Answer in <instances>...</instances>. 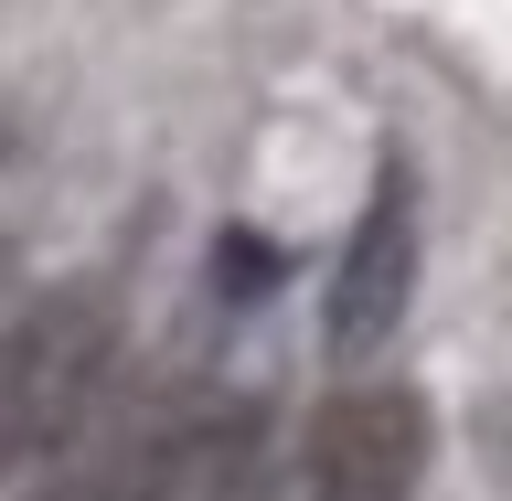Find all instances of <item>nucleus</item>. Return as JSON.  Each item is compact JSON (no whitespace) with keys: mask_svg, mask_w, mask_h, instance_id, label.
I'll return each instance as SVG.
<instances>
[{"mask_svg":"<svg viewBox=\"0 0 512 501\" xmlns=\"http://www.w3.org/2000/svg\"><path fill=\"white\" fill-rule=\"evenodd\" d=\"M54 501H267V416L246 395L171 384L128 406Z\"/></svg>","mask_w":512,"mask_h":501,"instance_id":"1","label":"nucleus"},{"mask_svg":"<svg viewBox=\"0 0 512 501\" xmlns=\"http://www.w3.org/2000/svg\"><path fill=\"white\" fill-rule=\"evenodd\" d=\"M118 374V288L64 278L0 331V470L64 459L96 427V395Z\"/></svg>","mask_w":512,"mask_h":501,"instance_id":"2","label":"nucleus"},{"mask_svg":"<svg viewBox=\"0 0 512 501\" xmlns=\"http://www.w3.org/2000/svg\"><path fill=\"white\" fill-rule=\"evenodd\" d=\"M416 480H427V395H406V384H352L299 438L310 501H406Z\"/></svg>","mask_w":512,"mask_h":501,"instance_id":"3","label":"nucleus"},{"mask_svg":"<svg viewBox=\"0 0 512 501\" xmlns=\"http://www.w3.org/2000/svg\"><path fill=\"white\" fill-rule=\"evenodd\" d=\"M406 299H416V182H406V160H384L374 203H363L342 267H331V352L342 363L384 352L395 320H406Z\"/></svg>","mask_w":512,"mask_h":501,"instance_id":"4","label":"nucleus"}]
</instances>
